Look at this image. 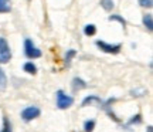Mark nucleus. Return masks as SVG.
Here are the masks:
<instances>
[{
    "mask_svg": "<svg viewBox=\"0 0 153 132\" xmlns=\"http://www.w3.org/2000/svg\"><path fill=\"white\" fill-rule=\"evenodd\" d=\"M75 55H76L75 50H72V48L71 50H67V54H65V66L67 67L71 66V60L75 57Z\"/></svg>",
    "mask_w": 153,
    "mask_h": 132,
    "instance_id": "nucleus-10",
    "label": "nucleus"
},
{
    "mask_svg": "<svg viewBox=\"0 0 153 132\" xmlns=\"http://www.w3.org/2000/svg\"><path fill=\"white\" fill-rule=\"evenodd\" d=\"M109 22H118V23H120V26H122V27H125V26H126L125 19H123V17H120L119 14H112V16H109Z\"/></svg>",
    "mask_w": 153,
    "mask_h": 132,
    "instance_id": "nucleus-15",
    "label": "nucleus"
},
{
    "mask_svg": "<svg viewBox=\"0 0 153 132\" xmlns=\"http://www.w3.org/2000/svg\"><path fill=\"white\" fill-rule=\"evenodd\" d=\"M1 132H13L10 121H9V119H7L6 116L3 118V129H1Z\"/></svg>",
    "mask_w": 153,
    "mask_h": 132,
    "instance_id": "nucleus-17",
    "label": "nucleus"
},
{
    "mask_svg": "<svg viewBox=\"0 0 153 132\" xmlns=\"http://www.w3.org/2000/svg\"><path fill=\"white\" fill-rule=\"evenodd\" d=\"M99 4H101V7H102L104 10H106V11H111L112 9H114V6H115L112 0H101V3H99Z\"/></svg>",
    "mask_w": 153,
    "mask_h": 132,
    "instance_id": "nucleus-13",
    "label": "nucleus"
},
{
    "mask_svg": "<svg viewBox=\"0 0 153 132\" xmlns=\"http://www.w3.org/2000/svg\"><path fill=\"white\" fill-rule=\"evenodd\" d=\"M11 10V0H0V13H9Z\"/></svg>",
    "mask_w": 153,
    "mask_h": 132,
    "instance_id": "nucleus-8",
    "label": "nucleus"
},
{
    "mask_svg": "<svg viewBox=\"0 0 153 132\" xmlns=\"http://www.w3.org/2000/svg\"><path fill=\"white\" fill-rule=\"evenodd\" d=\"M95 128V121L94 119H88L84 122V131L85 132H92Z\"/></svg>",
    "mask_w": 153,
    "mask_h": 132,
    "instance_id": "nucleus-16",
    "label": "nucleus"
},
{
    "mask_svg": "<svg viewBox=\"0 0 153 132\" xmlns=\"http://www.w3.org/2000/svg\"><path fill=\"white\" fill-rule=\"evenodd\" d=\"M40 114H41L40 108L31 105V107H27V108H24L22 111V118H23V121L30 122V121H33V119H36V118H38Z\"/></svg>",
    "mask_w": 153,
    "mask_h": 132,
    "instance_id": "nucleus-5",
    "label": "nucleus"
},
{
    "mask_svg": "<svg viewBox=\"0 0 153 132\" xmlns=\"http://www.w3.org/2000/svg\"><path fill=\"white\" fill-rule=\"evenodd\" d=\"M142 122V115L140 114H136L135 116H132V119L128 122V125H133V124H140Z\"/></svg>",
    "mask_w": 153,
    "mask_h": 132,
    "instance_id": "nucleus-18",
    "label": "nucleus"
},
{
    "mask_svg": "<svg viewBox=\"0 0 153 132\" xmlns=\"http://www.w3.org/2000/svg\"><path fill=\"white\" fill-rule=\"evenodd\" d=\"M84 88H87V83L81 80V78L75 77L72 80V89L74 91H79V89H84Z\"/></svg>",
    "mask_w": 153,
    "mask_h": 132,
    "instance_id": "nucleus-7",
    "label": "nucleus"
},
{
    "mask_svg": "<svg viewBox=\"0 0 153 132\" xmlns=\"http://www.w3.org/2000/svg\"><path fill=\"white\" fill-rule=\"evenodd\" d=\"M55 99H57V107L60 110H67V108H70L74 104V98L71 95H67L62 89H58L55 92Z\"/></svg>",
    "mask_w": 153,
    "mask_h": 132,
    "instance_id": "nucleus-1",
    "label": "nucleus"
},
{
    "mask_svg": "<svg viewBox=\"0 0 153 132\" xmlns=\"http://www.w3.org/2000/svg\"><path fill=\"white\" fill-rule=\"evenodd\" d=\"M10 58H11L10 47H9V44H7L6 39L0 37V64H6V63H9Z\"/></svg>",
    "mask_w": 153,
    "mask_h": 132,
    "instance_id": "nucleus-4",
    "label": "nucleus"
},
{
    "mask_svg": "<svg viewBox=\"0 0 153 132\" xmlns=\"http://www.w3.org/2000/svg\"><path fill=\"white\" fill-rule=\"evenodd\" d=\"M82 107H88V105H98L99 108H102L104 107V101L99 98V97H97V95H88L87 98H84V101H82Z\"/></svg>",
    "mask_w": 153,
    "mask_h": 132,
    "instance_id": "nucleus-6",
    "label": "nucleus"
},
{
    "mask_svg": "<svg viewBox=\"0 0 153 132\" xmlns=\"http://www.w3.org/2000/svg\"><path fill=\"white\" fill-rule=\"evenodd\" d=\"M139 4L142 6V7H148L150 9L153 6V0H139Z\"/></svg>",
    "mask_w": 153,
    "mask_h": 132,
    "instance_id": "nucleus-19",
    "label": "nucleus"
},
{
    "mask_svg": "<svg viewBox=\"0 0 153 132\" xmlns=\"http://www.w3.org/2000/svg\"><path fill=\"white\" fill-rule=\"evenodd\" d=\"M95 33H97V27L94 24H87L84 27V34L85 36H95Z\"/></svg>",
    "mask_w": 153,
    "mask_h": 132,
    "instance_id": "nucleus-14",
    "label": "nucleus"
},
{
    "mask_svg": "<svg viewBox=\"0 0 153 132\" xmlns=\"http://www.w3.org/2000/svg\"><path fill=\"white\" fill-rule=\"evenodd\" d=\"M24 54H26L27 58H31V60H33V58L41 57V50H38L30 39H26L24 40Z\"/></svg>",
    "mask_w": 153,
    "mask_h": 132,
    "instance_id": "nucleus-2",
    "label": "nucleus"
},
{
    "mask_svg": "<svg viewBox=\"0 0 153 132\" xmlns=\"http://www.w3.org/2000/svg\"><path fill=\"white\" fill-rule=\"evenodd\" d=\"M143 24H145V27L148 28L149 31H152V30H153L152 14H145V16H143Z\"/></svg>",
    "mask_w": 153,
    "mask_h": 132,
    "instance_id": "nucleus-9",
    "label": "nucleus"
},
{
    "mask_svg": "<svg viewBox=\"0 0 153 132\" xmlns=\"http://www.w3.org/2000/svg\"><path fill=\"white\" fill-rule=\"evenodd\" d=\"M95 44H97V47L101 51L108 53V54H118L120 51V48H122L120 44H109V43H105V41H101V40H97Z\"/></svg>",
    "mask_w": 153,
    "mask_h": 132,
    "instance_id": "nucleus-3",
    "label": "nucleus"
},
{
    "mask_svg": "<svg viewBox=\"0 0 153 132\" xmlns=\"http://www.w3.org/2000/svg\"><path fill=\"white\" fill-rule=\"evenodd\" d=\"M23 68H24V71L28 72V74H36L37 72V67L34 66L31 61H28V63H26L24 66H23Z\"/></svg>",
    "mask_w": 153,
    "mask_h": 132,
    "instance_id": "nucleus-12",
    "label": "nucleus"
},
{
    "mask_svg": "<svg viewBox=\"0 0 153 132\" xmlns=\"http://www.w3.org/2000/svg\"><path fill=\"white\" fill-rule=\"evenodd\" d=\"M6 88H7V77L4 71L0 68V91H4Z\"/></svg>",
    "mask_w": 153,
    "mask_h": 132,
    "instance_id": "nucleus-11",
    "label": "nucleus"
}]
</instances>
